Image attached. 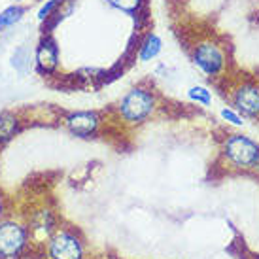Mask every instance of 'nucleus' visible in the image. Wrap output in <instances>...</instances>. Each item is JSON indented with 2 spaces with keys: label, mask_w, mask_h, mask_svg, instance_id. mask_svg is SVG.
<instances>
[{
  "label": "nucleus",
  "mask_w": 259,
  "mask_h": 259,
  "mask_svg": "<svg viewBox=\"0 0 259 259\" xmlns=\"http://www.w3.org/2000/svg\"><path fill=\"white\" fill-rule=\"evenodd\" d=\"M65 0H46L40 4V8L36 10V19L38 23H50L55 15H59V10L63 8Z\"/></svg>",
  "instance_id": "ddd939ff"
},
{
  "label": "nucleus",
  "mask_w": 259,
  "mask_h": 259,
  "mask_svg": "<svg viewBox=\"0 0 259 259\" xmlns=\"http://www.w3.org/2000/svg\"><path fill=\"white\" fill-rule=\"evenodd\" d=\"M223 155L235 166L252 168V166H257L259 146L248 137L233 135V137L227 138V142L223 146Z\"/></svg>",
  "instance_id": "39448f33"
},
{
  "label": "nucleus",
  "mask_w": 259,
  "mask_h": 259,
  "mask_svg": "<svg viewBox=\"0 0 259 259\" xmlns=\"http://www.w3.org/2000/svg\"><path fill=\"white\" fill-rule=\"evenodd\" d=\"M110 8H114L117 12L127 15H137L140 8L144 4V0H104Z\"/></svg>",
  "instance_id": "4468645a"
},
{
  "label": "nucleus",
  "mask_w": 259,
  "mask_h": 259,
  "mask_svg": "<svg viewBox=\"0 0 259 259\" xmlns=\"http://www.w3.org/2000/svg\"><path fill=\"white\" fill-rule=\"evenodd\" d=\"M222 117L225 119L227 123H231V125H237V127H240L242 125V117H240V114L238 112H235V110L231 108H223L222 110Z\"/></svg>",
  "instance_id": "dca6fc26"
},
{
  "label": "nucleus",
  "mask_w": 259,
  "mask_h": 259,
  "mask_svg": "<svg viewBox=\"0 0 259 259\" xmlns=\"http://www.w3.org/2000/svg\"><path fill=\"white\" fill-rule=\"evenodd\" d=\"M25 15H27V6L21 2H15V4H10L4 10H0V32H6V30L17 27L25 19Z\"/></svg>",
  "instance_id": "9b49d317"
},
{
  "label": "nucleus",
  "mask_w": 259,
  "mask_h": 259,
  "mask_svg": "<svg viewBox=\"0 0 259 259\" xmlns=\"http://www.w3.org/2000/svg\"><path fill=\"white\" fill-rule=\"evenodd\" d=\"M23 119L19 114H15L12 110H4L0 112V148L6 146L8 142H12L15 135L21 133Z\"/></svg>",
  "instance_id": "1a4fd4ad"
},
{
  "label": "nucleus",
  "mask_w": 259,
  "mask_h": 259,
  "mask_svg": "<svg viewBox=\"0 0 259 259\" xmlns=\"http://www.w3.org/2000/svg\"><path fill=\"white\" fill-rule=\"evenodd\" d=\"M161 51H163V40H161V36L155 34V32H148L142 38L140 46H138L137 57L140 63H150V61L159 57Z\"/></svg>",
  "instance_id": "9d476101"
},
{
  "label": "nucleus",
  "mask_w": 259,
  "mask_h": 259,
  "mask_svg": "<svg viewBox=\"0 0 259 259\" xmlns=\"http://www.w3.org/2000/svg\"><path fill=\"white\" fill-rule=\"evenodd\" d=\"M30 244L32 238L25 218L8 214L0 220V259H21Z\"/></svg>",
  "instance_id": "f257e3e1"
},
{
  "label": "nucleus",
  "mask_w": 259,
  "mask_h": 259,
  "mask_svg": "<svg viewBox=\"0 0 259 259\" xmlns=\"http://www.w3.org/2000/svg\"><path fill=\"white\" fill-rule=\"evenodd\" d=\"M187 99L191 102H197L201 106H210L212 104V93L208 87L204 85H193L187 89Z\"/></svg>",
  "instance_id": "2eb2a0df"
},
{
  "label": "nucleus",
  "mask_w": 259,
  "mask_h": 259,
  "mask_svg": "<svg viewBox=\"0 0 259 259\" xmlns=\"http://www.w3.org/2000/svg\"><path fill=\"white\" fill-rule=\"evenodd\" d=\"M233 104L246 115H259V87L242 85L233 95Z\"/></svg>",
  "instance_id": "6e6552de"
},
{
  "label": "nucleus",
  "mask_w": 259,
  "mask_h": 259,
  "mask_svg": "<svg viewBox=\"0 0 259 259\" xmlns=\"http://www.w3.org/2000/svg\"><path fill=\"white\" fill-rule=\"evenodd\" d=\"M32 65L42 78H53L61 68V51L57 40L48 34H42L32 51Z\"/></svg>",
  "instance_id": "20e7f679"
},
{
  "label": "nucleus",
  "mask_w": 259,
  "mask_h": 259,
  "mask_svg": "<svg viewBox=\"0 0 259 259\" xmlns=\"http://www.w3.org/2000/svg\"><path fill=\"white\" fill-rule=\"evenodd\" d=\"M191 59L193 65L206 76H216L222 72L223 65H225V55L220 50V46L212 42H201L197 44L191 51Z\"/></svg>",
  "instance_id": "0eeeda50"
},
{
  "label": "nucleus",
  "mask_w": 259,
  "mask_h": 259,
  "mask_svg": "<svg viewBox=\"0 0 259 259\" xmlns=\"http://www.w3.org/2000/svg\"><path fill=\"white\" fill-rule=\"evenodd\" d=\"M10 63H12V66H14L19 74H25V72H29L30 68H34V65H32V53H30L27 48H23V46L14 51Z\"/></svg>",
  "instance_id": "f8f14e48"
},
{
  "label": "nucleus",
  "mask_w": 259,
  "mask_h": 259,
  "mask_svg": "<svg viewBox=\"0 0 259 259\" xmlns=\"http://www.w3.org/2000/svg\"><path fill=\"white\" fill-rule=\"evenodd\" d=\"M8 210H10V201H8L6 193L0 189V220L8 216Z\"/></svg>",
  "instance_id": "f3484780"
},
{
  "label": "nucleus",
  "mask_w": 259,
  "mask_h": 259,
  "mask_svg": "<svg viewBox=\"0 0 259 259\" xmlns=\"http://www.w3.org/2000/svg\"><path fill=\"white\" fill-rule=\"evenodd\" d=\"M155 108H157L155 93L148 87L137 85L127 91L125 97L119 101L117 114L121 117V121H125L127 125H142L153 115Z\"/></svg>",
  "instance_id": "f03ea898"
},
{
  "label": "nucleus",
  "mask_w": 259,
  "mask_h": 259,
  "mask_svg": "<svg viewBox=\"0 0 259 259\" xmlns=\"http://www.w3.org/2000/svg\"><path fill=\"white\" fill-rule=\"evenodd\" d=\"M46 259H85V242L72 227H61L53 231L46 240Z\"/></svg>",
  "instance_id": "7ed1b4c3"
},
{
  "label": "nucleus",
  "mask_w": 259,
  "mask_h": 259,
  "mask_svg": "<svg viewBox=\"0 0 259 259\" xmlns=\"http://www.w3.org/2000/svg\"><path fill=\"white\" fill-rule=\"evenodd\" d=\"M61 123L76 138H91L101 129V115L91 110H74L61 117Z\"/></svg>",
  "instance_id": "423d86ee"
}]
</instances>
